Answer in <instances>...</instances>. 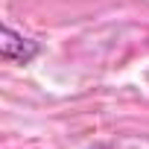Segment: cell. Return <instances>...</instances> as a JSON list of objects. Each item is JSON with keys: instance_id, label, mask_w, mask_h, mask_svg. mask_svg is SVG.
Here are the masks:
<instances>
[{"instance_id": "1", "label": "cell", "mask_w": 149, "mask_h": 149, "mask_svg": "<svg viewBox=\"0 0 149 149\" xmlns=\"http://www.w3.org/2000/svg\"><path fill=\"white\" fill-rule=\"evenodd\" d=\"M0 56L12 64H29L38 56V41L18 35L12 26H3L0 29Z\"/></svg>"}]
</instances>
